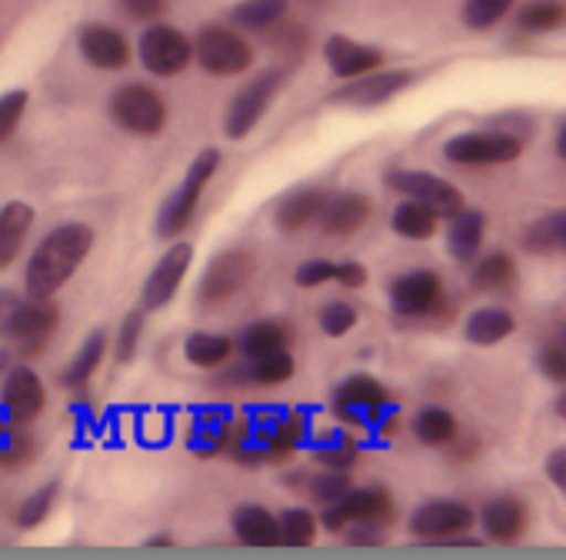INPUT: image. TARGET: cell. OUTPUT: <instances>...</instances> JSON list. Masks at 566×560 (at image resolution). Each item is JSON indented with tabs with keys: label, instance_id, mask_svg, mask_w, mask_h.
Returning <instances> with one entry per match:
<instances>
[{
	"label": "cell",
	"instance_id": "1",
	"mask_svg": "<svg viewBox=\"0 0 566 560\" xmlns=\"http://www.w3.org/2000/svg\"><path fill=\"white\" fill-rule=\"evenodd\" d=\"M94 247V230L87 224H61L54 227L38 250L31 253L28 273H24V291L38 301L54 298L67 280L77 273V267L87 260Z\"/></svg>",
	"mask_w": 566,
	"mask_h": 560
},
{
	"label": "cell",
	"instance_id": "2",
	"mask_svg": "<svg viewBox=\"0 0 566 560\" xmlns=\"http://www.w3.org/2000/svg\"><path fill=\"white\" fill-rule=\"evenodd\" d=\"M217 167H220V151H217V147H203V151L190 160V167H187V174H184V184L164 200V207H160V214H157V237L177 240V237L190 227V220H193V214H197V204H200V197H203V187L210 184V177L217 174Z\"/></svg>",
	"mask_w": 566,
	"mask_h": 560
},
{
	"label": "cell",
	"instance_id": "3",
	"mask_svg": "<svg viewBox=\"0 0 566 560\" xmlns=\"http://www.w3.org/2000/svg\"><path fill=\"white\" fill-rule=\"evenodd\" d=\"M397 517V507H394V497L387 487H350L337 504L324 507L321 514V523L327 533H344L350 523H374V527H384Z\"/></svg>",
	"mask_w": 566,
	"mask_h": 560
},
{
	"label": "cell",
	"instance_id": "4",
	"mask_svg": "<svg viewBox=\"0 0 566 560\" xmlns=\"http://www.w3.org/2000/svg\"><path fill=\"white\" fill-rule=\"evenodd\" d=\"M193 61L210 77H237L253 68V48L230 28L207 24L193 41Z\"/></svg>",
	"mask_w": 566,
	"mask_h": 560
},
{
	"label": "cell",
	"instance_id": "5",
	"mask_svg": "<svg viewBox=\"0 0 566 560\" xmlns=\"http://www.w3.org/2000/svg\"><path fill=\"white\" fill-rule=\"evenodd\" d=\"M111 117L127 134L157 137L167 127V101L147 84H124L111 97Z\"/></svg>",
	"mask_w": 566,
	"mask_h": 560
},
{
	"label": "cell",
	"instance_id": "6",
	"mask_svg": "<svg viewBox=\"0 0 566 560\" xmlns=\"http://www.w3.org/2000/svg\"><path fill=\"white\" fill-rule=\"evenodd\" d=\"M523 144L526 141H520L500 127L496 131H467V134H457L447 141L443 157L460 167H490V164L516 160L523 154Z\"/></svg>",
	"mask_w": 566,
	"mask_h": 560
},
{
	"label": "cell",
	"instance_id": "7",
	"mask_svg": "<svg viewBox=\"0 0 566 560\" xmlns=\"http://www.w3.org/2000/svg\"><path fill=\"white\" fill-rule=\"evenodd\" d=\"M283 77H287V74H283L280 68H266V71H260L253 81H247L237 91V97L227 107V121H223V131H227L230 141H243L260 124V117L266 114L270 101L283 87Z\"/></svg>",
	"mask_w": 566,
	"mask_h": 560
},
{
	"label": "cell",
	"instance_id": "8",
	"mask_svg": "<svg viewBox=\"0 0 566 560\" xmlns=\"http://www.w3.org/2000/svg\"><path fill=\"white\" fill-rule=\"evenodd\" d=\"M137 58L140 64L154 74V77H177L190 68L193 61V41L170 28V24H150L144 34H140V44H137Z\"/></svg>",
	"mask_w": 566,
	"mask_h": 560
},
{
	"label": "cell",
	"instance_id": "9",
	"mask_svg": "<svg viewBox=\"0 0 566 560\" xmlns=\"http://www.w3.org/2000/svg\"><path fill=\"white\" fill-rule=\"evenodd\" d=\"M57 324H61L57 304H51V298L48 301L31 298V301H21V308H18V314H14V321H11L4 338L14 341L21 357H38V354L48 351Z\"/></svg>",
	"mask_w": 566,
	"mask_h": 560
},
{
	"label": "cell",
	"instance_id": "10",
	"mask_svg": "<svg viewBox=\"0 0 566 560\" xmlns=\"http://www.w3.org/2000/svg\"><path fill=\"white\" fill-rule=\"evenodd\" d=\"M256 270V260L250 250H223L210 260V267L203 270V280H200V301L210 308V304H223L230 301L233 294H240L247 288V280L253 277Z\"/></svg>",
	"mask_w": 566,
	"mask_h": 560
},
{
	"label": "cell",
	"instance_id": "11",
	"mask_svg": "<svg viewBox=\"0 0 566 560\" xmlns=\"http://www.w3.org/2000/svg\"><path fill=\"white\" fill-rule=\"evenodd\" d=\"M190 260H193V247L187 240H177L170 250H164V257L154 263V270L147 273L144 280V291H140V311H164L174 294L180 291L184 277L190 270Z\"/></svg>",
	"mask_w": 566,
	"mask_h": 560
},
{
	"label": "cell",
	"instance_id": "12",
	"mask_svg": "<svg viewBox=\"0 0 566 560\" xmlns=\"http://www.w3.org/2000/svg\"><path fill=\"white\" fill-rule=\"evenodd\" d=\"M443 280L433 270H410L394 280L390 304L397 318H433L443 308Z\"/></svg>",
	"mask_w": 566,
	"mask_h": 560
},
{
	"label": "cell",
	"instance_id": "13",
	"mask_svg": "<svg viewBox=\"0 0 566 560\" xmlns=\"http://www.w3.org/2000/svg\"><path fill=\"white\" fill-rule=\"evenodd\" d=\"M387 187L410 200L433 207L437 217H453L457 210H463V194L450 180H443L430 170H390Z\"/></svg>",
	"mask_w": 566,
	"mask_h": 560
},
{
	"label": "cell",
	"instance_id": "14",
	"mask_svg": "<svg viewBox=\"0 0 566 560\" xmlns=\"http://www.w3.org/2000/svg\"><path fill=\"white\" fill-rule=\"evenodd\" d=\"M0 401H4V411L14 427H31L48 404V391H44V381L28 364H11L4 374Z\"/></svg>",
	"mask_w": 566,
	"mask_h": 560
},
{
	"label": "cell",
	"instance_id": "15",
	"mask_svg": "<svg viewBox=\"0 0 566 560\" xmlns=\"http://www.w3.org/2000/svg\"><path fill=\"white\" fill-rule=\"evenodd\" d=\"M417 81L413 71H370L360 77H350L331 101L334 104H350V107H377L407 91Z\"/></svg>",
	"mask_w": 566,
	"mask_h": 560
},
{
	"label": "cell",
	"instance_id": "16",
	"mask_svg": "<svg viewBox=\"0 0 566 560\" xmlns=\"http://www.w3.org/2000/svg\"><path fill=\"white\" fill-rule=\"evenodd\" d=\"M77 51L84 54V61L97 71H124L130 64V44L127 38L111 28V24H84L77 34Z\"/></svg>",
	"mask_w": 566,
	"mask_h": 560
},
{
	"label": "cell",
	"instance_id": "17",
	"mask_svg": "<svg viewBox=\"0 0 566 560\" xmlns=\"http://www.w3.org/2000/svg\"><path fill=\"white\" fill-rule=\"evenodd\" d=\"M390 394L387 387L370 377V374H354L347 377L337 394H334V411L344 417V421H374L384 407H387Z\"/></svg>",
	"mask_w": 566,
	"mask_h": 560
},
{
	"label": "cell",
	"instance_id": "18",
	"mask_svg": "<svg viewBox=\"0 0 566 560\" xmlns=\"http://www.w3.org/2000/svg\"><path fill=\"white\" fill-rule=\"evenodd\" d=\"M473 510L460 500H427L413 510L410 517V533L417 537H450V533H467L473 527Z\"/></svg>",
	"mask_w": 566,
	"mask_h": 560
},
{
	"label": "cell",
	"instance_id": "19",
	"mask_svg": "<svg viewBox=\"0 0 566 560\" xmlns=\"http://www.w3.org/2000/svg\"><path fill=\"white\" fill-rule=\"evenodd\" d=\"M324 61H327V68L334 71V77L350 81V77L380 71L384 51H380V48H370V44H360V41H350V38H344V34H334V38L324 44Z\"/></svg>",
	"mask_w": 566,
	"mask_h": 560
},
{
	"label": "cell",
	"instance_id": "20",
	"mask_svg": "<svg viewBox=\"0 0 566 560\" xmlns=\"http://www.w3.org/2000/svg\"><path fill=\"white\" fill-rule=\"evenodd\" d=\"M331 200V190L327 187H317V184H307V187H297L291 194H283L276 210H273V224L276 230L283 234H297L304 230L307 224H314L324 210V204Z\"/></svg>",
	"mask_w": 566,
	"mask_h": 560
},
{
	"label": "cell",
	"instance_id": "21",
	"mask_svg": "<svg viewBox=\"0 0 566 560\" xmlns=\"http://www.w3.org/2000/svg\"><path fill=\"white\" fill-rule=\"evenodd\" d=\"M321 227L327 237H350L370 220V200L357 190L347 194H331V200L321 210Z\"/></svg>",
	"mask_w": 566,
	"mask_h": 560
},
{
	"label": "cell",
	"instance_id": "22",
	"mask_svg": "<svg viewBox=\"0 0 566 560\" xmlns=\"http://www.w3.org/2000/svg\"><path fill=\"white\" fill-rule=\"evenodd\" d=\"M480 520H483V530L490 533V540L513 543L526 530V504L520 497H510V494L493 497V500H486Z\"/></svg>",
	"mask_w": 566,
	"mask_h": 560
},
{
	"label": "cell",
	"instance_id": "23",
	"mask_svg": "<svg viewBox=\"0 0 566 560\" xmlns=\"http://www.w3.org/2000/svg\"><path fill=\"white\" fill-rule=\"evenodd\" d=\"M31 227H34V207L31 204L11 200V204L0 207V270H8L18 260Z\"/></svg>",
	"mask_w": 566,
	"mask_h": 560
},
{
	"label": "cell",
	"instance_id": "24",
	"mask_svg": "<svg viewBox=\"0 0 566 560\" xmlns=\"http://www.w3.org/2000/svg\"><path fill=\"white\" fill-rule=\"evenodd\" d=\"M230 527H233L237 540L247 543V547H273V543H280L276 517L266 507H260V504H240V507H233Z\"/></svg>",
	"mask_w": 566,
	"mask_h": 560
},
{
	"label": "cell",
	"instance_id": "25",
	"mask_svg": "<svg viewBox=\"0 0 566 560\" xmlns=\"http://www.w3.org/2000/svg\"><path fill=\"white\" fill-rule=\"evenodd\" d=\"M483 214L480 210H457L450 217V230H447V247H450V257L457 263H473L480 247H483Z\"/></svg>",
	"mask_w": 566,
	"mask_h": 560
},
{
	"label": "cell",
	"instance_id": "26",
	"mask_svg": "<svg viewBox=\"0 0 566 560\" xmlns=\"http://www.w3.org/2000/svg\"><path fill=\"white\" fill-rule=\"evenodd\" d=\"M311 434V424H307V414H287L280 417L270 431H266V444H263V457L266 460H287Z\"/></svg>",
	"mask_w": 566,
	"mask_h": 560
},
{
	"label": "cell",
	"instance_id": "27",
	"mask_svg": "<svg viewBox=\"0 0 566 560\" xmlns=\"http://www.w3.org/2000/svg\"><path fill=\"white\" fill-rule=\"evenodd\" d=\"M513 314L503 311V308H480L467 318V341L476 344V348H490V344H500L513 334Z\"/></svg>",
	"mask_w": 566,
	"mask_h": 560
},
{
	"label": "cell",
	"instance_id": "28",
	"mask_svg": "<svg viewBox=\"0 0 566 560\" xmlns=\"http://www.w3.org/2000/svg\"><path fill=\"white\" fill-rule=\"evenodd\" d=\"M104 354H107V331H94V334L81 344V351L74 354V361L61 371V387H67V391L84 387V384L97 374Z\"/></svg>",
	"mask_w": 566,
	"mask_h": 560
},
{
	"label": "cell",
	"instance_id": "29",
	"mask_svg": "<svg viewBox=\"0 0 566 560\" xmlns=\"http://www.w3.org/2000/svg\"><path fill=\"white\" fill-rule=\"evenodd\" d=\"M247 361H256L270 351H283L287 348V328L280 321H253L250 328L240 331L237 344H233Z\"/></svg>",
	"mask_w": 566,
	"mask_h": 560
},
{
	"label": "cell",
	"instance_id": "30",
	"mask_svg": "<svg viewBox=\"0 0 566 560\" xmlns=\"http://www.w3.org/2000/svg\"><path fill=\"white\" fill-rule=\"evenodd\" d=\"M470 284L476 291H486V294L510 291L516 284V263H513V257L510 253H486L480 263H473Z\"/></svg>",
	"mask_w": 566,
	"mask_h": 560
},
{
	"label": "cell",
	"instance_id": "31",
	"mask_svg": "<svg viewBox=\"0 0 566 560\" xmlns=\"http://www.w3.org/2000/svg\"><path fill=\"white\" fill-rule=\"evenodd\" d=\"M437 224H440L437 210L420 200H410V197L403 204H397V210H394V230L407 240H430L437 234Z\"/></svg>",
	"mask_w": 566,
	"mask_h": 560
},
{
	"label": "cell",
	"instance_id": "32",
	"mask_svg": "<svg viewBox=\"0 0 566 560\" xmlns=\"http://www.w3.org/2000/svg\"><path fill=\"white\" fill-rule=\"evenodd\" d=\"M287 8H291V0H243V4L230 11V21L247 31H266L283 21Z\"/></svg>",
	"mask_w": 566,
	"mask_h": 560
},
{
	"label": "cell",
	"instance_id": "33",
	"mask_svg": "<svg viewBox=\"0 0 566 560\" xmlns=\"http://www.w3.org/2000/svg\"><path fill=\"white\" fill-rule=\"evenodd\" d=\"M413 434L423 447H447L457 440L460 427H457V417L443 407H427L417 414L413 421Z\"/></svg>",
	"mask_w": 566,
	"mask_h": 560
},
{
	"label": "cell",
	"instance_id": "34",
	"mask_svg": "<svg viewBox=\"0 0 566 560\" xmlns=\"http://www.w3.org/2000/svg\"><path fill=\"white\" fill-rule=\"evenodd\" d=\"M233 351H237L233 341L223 338V334H190L187 344H184V357L193 367H203V371H213V367L227 364V357Z\"/></svg>",
	"mask_w": 566,
	"mask_h": 560
},
{
	"label": "cell",
	"instance_id": "35",
	"mask_svg": "<svg viewBox=\"0 0 566 560\" xmlns=\"http://www.w3.org/2000/svg\"><path fill=\"white\" fill-rule=\"evenodd\" d=\"M294 371H297V364L287 354V348H283V351H270V354L250 361L247 377L260 387H276V384H287L294 377Z\"/></svg>",
	"mask_w": 566,
	"mask_h": 560
},
{
	"label": "cell",
	"instance_id": "36",
	"mask_svg": "<svg viewBox=\"0 0 566 560\" xmlns=\"http://www.w3.org/2000/svg\"><path fill=\"white\" fill-rule=\"evenodd\" d=\"M563 24H566V8L559 4V0H530L516 18V28L526 34H546V31H556Z\"/></svg>",
	"mask_w": 566,
	"mask_h": 560
},
{
	"label": "cell",
	"instance_id": "37",
	"mask_svg": "<svg viewBox=\"0 0 566 560\" xmlns=\"http://www.w3.org/2000/svg\"><path fill=\"white\" fill-rule=\"evenodd\" d=\"M563 224H566V210L546 214V217L533 220L523 230V237H520L523 250H530V253H549V250H556L563 243Z\"/></svg>",
	"mask_w": 566,
	"mask_h": 560
},
{
	"label": "cell",
	"instance_id": "38",
	"mask_svg": "<svg viewBox=\"0 0 566 560\" xmlns=\"http://www.w3.org/2000/svg\"><path fill=\"white\" fill-rule=\"evenodd\" d=\"M280 527V543L287 547H311L317 540V517L307 507H291L276 517Z\"/></svg>",
	"mask_w": 566,
	"mask_h": 560
},
{
	"label": "cell",
	"instance_id": "39",
	"mask_svg": "<svg viewBox=\"0 0 566 560\" xmlns=\"http://www.w3.org/2000/svg\"><path fill=\"white\" fill-rule=\"evenodd\" d=\"M57 494H61L57 480H51V484H44L41 490H34V494L18 507V527H21V530L41 527V523L51 517V510H54V504H57Z\"/></svg>",
	"mask_w": 566,
	"mask_h": 560
},
{
	"label": "cell",
	"instance_id": "40",
	"mask_svg": "<svg viewBox=\"0 0 566 560\" xmlns=\"http://www.w3.org/2000/svg\"><path fill=\"white\" fill-rule=\"evenodd\" d=\"M513 0H463V24L470 31H490L496 21L506 18Z\"/></svg>",
	"mask_w": 566,
	"mask_h": 560
},
{
	"label": "cell",
	"instance_id": "41",
	"mask_svg": "<svg viewBox=\"0 0 566 560\" xmlns=\"http://www.w3.org/2000/svg\"><path fill=\"white\" fill-rule=\"evenodd\" d=\"M304 490L311 494V500L317 507H331V504H337L350 490V477H347V470H327V474L307 477Z\"/></svg>",
	"mask_w": 566,
	"mask_h": 560
},
{
	"label": "cell",
	"instance_id": "42",
	"mask_svg": "<svg viewBox=\"0 0 566 560\" xmlns=\"http://www.w3.org/2000/svg\"><path fill=\"white\" fill-rule=\"evenodd\" d=\"M357 328V311L347 301H331L321 311V331L327 338H344Z\"/></svg>",
	"mask_w": 566,
	"mask_h": 560
},
{
	"label": "cell",
	"instance_id": "43",
	"mask_svg": "<svg viewBox=\"0 0 566 560\" xmlns=\"http://www.w3.org/2000/svg\"><path fill=\"white\" fill-rule=\"evenodd\" d=\"M144 311H130L124 321H120V331H117V361L120 364H130L134 357H137V344H140V334H144Z\"/></svg>",
	"mask_w": 566,
	"mask_h": 560
},
{
	"label": "cell",
	"instance_id": "44",
	"mask_svg": "<svg viewBox=\"0 0 566 560\" xmlns=\"http://www.w3.org/2000/svg\"><path fill=\"white\" fill-rule=\"evenodd\" d=\"M38 457V440L31 434H24L21 427L11 434V440L0 447V467H8V470H18L24 464H31Z\"/></svg>",
	"mask_w": 566,
	"mask_h": 560
},
{
	"label": "cell",
	"instance_id": "45",
	"mask_svg": "<svg viewBox=\"0 0 566 560\" xmlns=\"http://www.w3.org/2000/svg\"><path fill=\"white\" fill-rule=\"evenodd\" d=\"M28 104H31L28 91H8L4 97H0V144H4V141L18 131V124H21Z\"/></svg>",
	"mask_w": 566,
	"mask_h": 560
},
{
	"label": "cell",
	"instance_id": "46",
	"mask_svg": "<svg viewBox=\"0 0 566 560\" xmlns=\"http://www.w3.org/2000/svg\"><path fill=\"white\" fill-rule=\"evenodd\" d=\"M536 367L553 384H566V344H543L536 354Z\"/></svg>",
	"mask_w": 566,
	"mask_h": 560
},
{
	"label": "cell",
	"instance_id": "47",
	"mask_svg": "<svg viewBox=\"0 0 566 560\" xmlns=\"http://www.w3.org/2000/svg\"><path fill=\"white\" fill-rule=\"evenodd\" d=\"M314 460L327 470H350L357 464V444L340 440V444H327L314 454Z\"/></svg>",
	"mask_w": 566,
	"mask_h": 560
},
{
	"label": "cell",
	"instance_id": "48",
	"mask_svg": "<svg viewBox=\"0 0 566 560\" xmlns=\"http://www.w3.org/2000/svg\"><path fill=\"white\" fill-rule=\"evenodd\" d=\"M334 270H337V263H331L324 257H314V260L297 267L294 280H297V288H324L327 280H334Z\"/></svg>",
	"mask_w": 566,
	"mask_h": 560
},
{
	"label": "cell",
	"instance_id": "49",
	"mask_svg": "<svg viewBox=\"0 0 566 560\" xmlns=\"http://www.w3.org/2000/svg\"><path fill=\"white\" fill-rule=\"evenodd\" d=\"M120 11L130 18V21H140V24H154L164 18V11L170 8V0H117Z\"/></svg>",
	"mask_w": 566,
	"mask_h": 560
},
{
	"label": "cell",
	"instance_id": "50",
	"mask_svg": "<svg viewBox=\"0 0 566 560\" xmlns=\"http://www.w3.org/2000/svg\"><path fill=\"white\" fill-rule=\"evenodd\" d=\"M270 44L280 51V54H287V58H301L304 48H307V31L291 24V28H280V34L270 38Z\"/></svg>",
	"mask_w": 566,
	"mask_h": 560
},
{
	"label": "cell",
	"instance_id": "51",
	"mask_svg": "<svg viewBox=\"0 0 566 560\" xmlns=\"http://www.w3.org/2000/svg\"><path fill=\"white\" fill-rule=\"evenodd\" d=\"M334 280H337L340 288H347V291H360L367 284V267L357 263V260H344V263H337Z\"/></svg>",
	"mask_w": 566,
	"mask_h": 560
},
{
	"label": "cell",
	"instance_id": "52",
	"mask_svg": "<svg viewBox=\"0 0 566 560\" xmlns=\"http://www.w3.org/2000/svg\"><path fill=\"white\" fill-rule=\"evenodd\" d=\"M546 477L553 480V487L566 497V447H556L546 457Z\"/></svg>",
	"mask_w": 566,
	"mask_h": 560
},
{
	"label": "cell",
	"instance_id": "53",
	"mask_svg": "<svg viewBox=\"0 0 566 560\" xmlns=\"http://www.w3.org/2000/svg\"><path fill=\"white\" fill-rule=\"evenodd\" d=\"M21 294H14V291H8V288H0V338L8 334V328H11V321H14V314H18V308H21Z\"/></svg>",
	"mask_w": 566,
	"mask_h": 560
},
{
	"label": "cell",
	"instance_id": "54",
	"mask_svg": "<svg viewBox=\"0 0 566 560\" xmlns=\"http://www.w3.org/2000/svg\"><path fill=\"white\" fill-rule=\"evenodd\" d=\"M556 154L566 160V124H563V131H559V137H556Z\"/></svg>",
	"mask_w": 566,
	"mask_h": 560
},
{
	"label": "cell",
	"instance_id": "55",
	"mask_svg": "<svg viewBox=\"0 0 566 560\" xmlns=\"http://www.w3.org/2000/svg\"><path fill=\"white\" fill-rule=\"evenodd\" d=\"M8 367H11V354H8L4 348H0V377L8 374Z\"/></svg>",
	"mask_w": 566,
	"mask_h": 560
},
{
	"label": "cell",
	"instance_id": "56",
	"mask_svg": "<svg viewBox=\"0 0 566 560\" xmlns=\"http://www.w3.org/2000/svg\"><path fill=\"white\" fill-rule=\"evenodd\" d=\"M553 407H556V414H559V417H563V421H566V394H559V397H556V404H553Z\"/></svg>",
	"mask_w": 566,
	"mask_h": 560
},
{
	"label": "cell",
	"instance_id": "57",
	"mask_svg": "<svg viewBox=\"0 0 566 560\" xmlns=\"http://www.w3.org/2000/svg\"><path fill=\"white\" fill-rule=\"evenodd\" d=\"M167 543H170V537H154L150 540V547H167Z\"/></svg>",
	"mask_w": 566,
	"mask_h": 560
},
{
	"label": "cell",
	"instance_id": "58",
	"mask_svg": "<svg viewBox=\"0 0 566 560\" xmlns=\"http://www.w3.org/2000/svg\"><path fill=\"white\" fill-rule=\"evenodd\" d=\"M559 247H566V224H563V243Z\"/></svg>",
	"mask_w": 566,
	"mask_h": 560
}]
</instances>
